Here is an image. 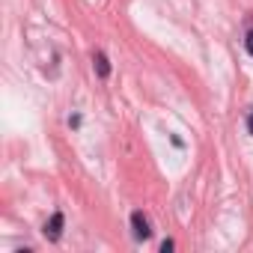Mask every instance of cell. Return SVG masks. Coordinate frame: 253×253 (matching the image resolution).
Here are the masks:
<instances>
[{
  "instance_id": "obj_1",
  "label": "cell",
  "mask_w": 253,
  "mask_h": 253,
  "mask_svg": "<svg viewBox=\"0 0 253 253\" xmlns=\"http://www.w3.org/2000/svg\"><path fill=\"white\" fill-rule=\"evenodd\" d=\"M131 229H134V238H137V241H146V238L152 235V226H149V220H146L143 211H134V214H131Z\"/></svg>"
},
{
  "instance_id": "obj_2",
  "label": "cell",
  "mask_w": 253,
  "mask_h": 253,
  "mask_svg": "<svg viewBox=\"0 0 253 253\" xmlns=\"http://www.w3.org/2000/svg\"><path fill=\"white\" fill-rule=\"evenodd\" d=\"M63 223H66V220H63V214H60V211H54V214H51V220H48V226H45V235H48L51 241H57V238L63 235Z\"/></svg>"
},
{
  "instance_id": "obj_3",
  "label": "cell",
  "mask_w": 253,
  "mask_h": 253,
  "mask_svg": "<svg viewBox=\"0 0 253 253\" xmlns=\"http://www.w3.org/2000/svg\"><path fill=\"white\" fill-rule=\"evenodd\" d=\"M92 63H95V72H98V78H107V75H110V63H107V57H104L101 51L92 57Z\"/></svg>"
},
{
  "instance_id": "obj_4",
  "label": "cell",
  "mask_w": 253,
  "mask_h": 253,
  "mask_svg": "<svg viewBox=\"0 0 253 253\" xmlns=\"http://www.w3.org/2000/svg\"><path fill=\"white\" fill-rule=\"evenodd\" d=\"M244 48H247V54H253V30L247 33V39H244Z\"/></svg>"
},
{
  "instance_id": "obj_5",
  "label": "cell",
  "mask_w": 253,
  "mask_h": 253,
  "mask_svg": "<svg viewBox=\"0 0 253 253\" xmlns=\"http://www.w3.org/2000/svg\"><path fill=\"white\" fill-rule=\"evenodd\" d=\"M247 131H250V134H253V113H250V116H247Z\"/></svg>"
}]
</instances>
